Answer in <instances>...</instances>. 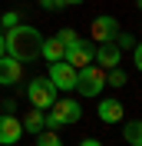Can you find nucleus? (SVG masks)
<instances>
[{"mask_svg": "<svg viewBox=\"0 0 142 146\" xmlns=\"http://www.w3.org/2000/svg\"><path fill=\"white\" fill-rule=\"evenodd\" d=\"M56 86L50 83V76H36V80H30L27 83V100H30V106H36V110H50L60 96H56Z\"/></svg>", "mask_w": 142, "mask_h": 146, "instance_id": "obj_4", "label": "nucleus"}, {"mask_svg": "<svg viewBox=\"0 0 142 146\" xmlns=\"http://www.w3.org/2000/svg\"><path fill=\"white\" fill-rule=\"evenodd\" d=\"M96 113H99V119H103L106 126H112V123H122L126 106H122V100H116V96H106V100H99Z\"/></svg>", "mask_w": 142, "mask_h": 146, "instance_id": "obj_10", "label": "nucleus"}, {"mask_svg": "<svg viewBox=\"0 0 142 146\" xmlns=\"http://www.w3.org/2000/svg\"><path fill=\"white\" fill-rule=\"evenodd\" d=\"M116 46H119V50H132L135 40H132L129 33H122V30H119V33H116Z\"/></svg>", "mask_w": 142, "mask_h": 146, "instance_id": "obj_18", "label": "nucleus"}, {"mask_svg": "<svg viewBox=\"0 0 142 146\" xmlns=\"http://www.w3.org/2000/svg\"><path fill=\"white\" fill-rule=\"evenodd\" d=\"M40 56H43L46 63H56V60L66 56V43H63L60 36H46L43 43H40Z\"/></svg>", "mask_w": 142, "mask_h": 146, "instance_id": "obj_12", "label": "nucleus"}, {"mask_svg": "<svg viewBox=\"0 0 142 146\" xmlns=\"http://www.w3.org/2000/svg\"><path fill=\"white\" fill-rule=\"evenodd\" d=\"M80 3H83V0H60V7H63V10H66V7H80Z\"/></svg>", "mask_w": 142, "mask_h": 146, "instance_id": "obj_22", "label": "nucleus"}, {"mask_svg": "<svg viewBox=\"0 0 142 146\" xmlns=\"http://www.w3.org/2000/svg\"><path fill=\"white\" fill-rule=\"evenodd\" d=\"M50 83H53L56 90H76V70H73L66 60H56V63H50Z\"/></svg>", "mask_w": 142, "mask_h": 146, "instance_id": "obj_7", "label": "nucleus"}, {"mask_svg": "<svg viewBox=\"0 0 142 146\" xmlns=\"http://www.w3.org/2000/svg\"><path fill=\"white\" fill-rule=\"evenodd\" d=\"M83 116V106L76 100H56L53 106H50V113H43V126L46 129H63V126H73V123H80Z\"/></svg>", "mask_w": 142, "mask_h": 146, "instance_id": "obj_2", "label": "nucleus"}, {"mask_svg": "<svg viewBox=\"0 0 142 146\" xmlns=\"http://www.w3.org/2000/svg\"><path fill=\"white\" fill-rule=\"evenodd\" d=\"M135 3H139V10H142V0H135Z\"/></svg>", "mask_w": 142, "mask_h": 146, "instance_id": "obj_25", "label": "nucleus"}, {"mask_svg": "<svg viewBox=\"0 0 142 146\" xmlns=\"http://www.w3.org/2000/svg\"><path fill=\"white\" fill-rule=\"evenodd\" d=\"M43 113H46V110H36V106L30 110L27 116L20 119V123H23V133H33V136H36V133L43 129Z\"/></svg>", "mask_w": 142, "mask_h": 146, "instance_id": "obj_14", "label": "nucleus"}, {"mask_svg": "<svg viewBox=\"0 0 142 146\" xmlns=\"http://www.w3.org/2000/svg\"><path fill=\"white\" fill-rule=\"evenodd\" d=\"M93 56H96V43L93 40H76V43L66 46V63L73 66V70H80V66H89L93 63Z\"/></svg>", "mask_w": 142, "mask_h": 146, "instance_id": "obj_5", "label": "nucleus"}, {"mask_svg": "<svg viewBox=\"0 0 142 146\" xmlns=\"http://www.w3.org/2000/svg\"><path fill=\"white\" fill-rule=\"evenodd\" d=\"M36 146H63V139H60V133H56V129H40V133H36Z\"/></svg>", "mask_w": 142, "mask_h": 146, "instance_id": "obj_15", "label": "nucleus"}, {"mask_svg": "<svg viewBox=\"0 0 142 146\" xmlns=\"http://www.w3.org/2000/svg\"><path fill=\"white\" fill-rule=\"evenodd\" d=\"M122 139L129 146H142V119H129V123H122Z\"/></svg>", "mask_w": 142, "mask_h": 146, "instance_id": "obj_13", "label": "nucleus"}, {"mask_svg": "<svg viewBox=\"0 0 142 146\" xmlns=\"http://www.w3.org/2000/svg\"><path fill=\"white\" fill-rule=\"evenodd\" d=\"M3 53H7V50H3V33H0V56H3Z\"/></svg>", "mask_w": 142, "mask_h": 146, "instance_id": "obj_24", "label": "nucleus"}, {"mask_svg": "<svg viewBox=\"0 0 142 146\" xmlns=\"http://www.w3.org/2000/svg\"><path fill=\"white\" fill-rule=\"evenodd\" d=\"M122 83H126V73L119 70V66L106 70V86H122Z\"/></svg>", "mask_w": 142, "mask_h": 146, "instance_id": "obj_16", "label": "nucleus"}, {"mask_svg": "<svg viewBox=\"0 0 142 146\" xmlns=\"http://www.w3.org/2000/svg\"><path fill=\"white\" fill-rule=\"evenodd\" d=\"M119 60H122V50L116 46V40L96 43V56H93V63H96V66H103V70H112V66H119Z\"/></svg>", "mask_w": 142, "mask_h": 146, "instance_id": "obj_9", "label": "nucleus"}, {"mask_svg": "<svg viewBox=\"0 0 142 146\" xmlns=\"http://www.w3.org/2000/svg\"><path fill=\"white\" fill-rule=\"evenodd\" d=\"M17 23H20V13H17V10H10V13H3V17H0V27H3V30L17 27Z\"/></svg>", "mask_w": 142, "mask_h": 146, "instance_id": "obj_17", "label": "nucleus"}, {"mask_svg": "<svg viewBox=\"0 0 142 146\" xmlns=\"http://www.w3.org/2000/svg\"><path fill=\"white\" fill-rule=\"evenodd\" d=\"M56 36H60V40H63V43H66V46H70V43H76V40H80V36H76V30H73V27H63V30H60V33H56Z\"/></svg>", "mask_w": 142, "mask_h": 146, "instance_id": "obj_19", "label": "nucleus"}, {"mask_svg": "<svg viewBox=\"0 0 142 146\" xmlns=\"http://www.w3.org/2000/svg\"><path fill=\"white\" fill-rule=\"evenodd\" d=\"M23 139V123L13 113H0V146H13Z\"/></svg>", "mask_w": 142, "mask_h": 146, "instance_id": "obj_8", "label": "nucleus"}, {"mask_svg": "<svg viewBox=\"0 0 142 146\" xmlns=\"http://www.w3.org/2000/svg\"><path fill=\"white\" fill-rule=\"evenodd\" d=\"M40 43H43V33L36 27H30V23H17V27H10L7 33H3V50H7V56H13V60H36L40 56Z\"/></svg>", "mask_w": 142, "mask_h": 146, "instance_id": "obj_1", "label": "nucleus"}, {"mask_svg": "<svg viewBox=\"0 0 142 146\" xmlns=\"http://www.w3.org/2000/svg\"><path fill=\"white\" fill-rule=\"evenodd\" d=\"M132 60H135V70L142 73V40H139V43L132 46Z\"/></svg>", "mask_w": 142, "mask_h": 146, "instance_id": "obj_20", "label": "nucleus"}, {"mask_svg": "<svg viewBox=\"0 0 142 146\" xmlns=\"http://www.w3.org/2000/svg\"><path fill=\"white\" fill-rule=\"evenodd\" d=\"M23 80V63L13 60V56H0V86H17Z\"/></svg>", "mask_w": 142, "mask_h": 146, "instance_id": "obj_11", "label": "nucleus"}, {"mask_svg": "<svg viewBox=\"0 0 142 146\" xmlns=\"http://www.w3.org/2000/svg\"><path fill=\"white\" fill-rule=\"evenodd\" d=\"M40 7H43V10H63L60 0H40Z\"/></svg>", "mask_w": 142, "mask_h": 146, "instance_id": "obj_21", "label": "nucleus"}, {"mask_svg": "<svg viewBox=\"0 0 142 146\" xmlns=\"http://www.w3.org/2000/svg\"><path fill=\"white\" fill-rule=\"evenodd\" d=\"M80 146H103V143H99V139H93V136H89V139H80Z\"/></svg>", "mask_w": 142, "mask_h": 146, "instance_id": "obj_23", "label": "nucleus"}, {"mask_svg": "<svg viewBox=\"0 0 142 146\" xmlns=\"http://www.w3.org/2000/svg\"><path fill=\"white\" fill-rule=\"evenodd\" d=\"M76 90H80V96H103V90H106V70L96 66V63L80 66L76 70Z\"/></svg>", "mask_w": 142, "mask_h": 146, "instance_id": "obj_3", "label": "nucleus"}, {"mask_svg": "<svg viewBox=\"0 0 142 146\" xmlns=\"http://www.w3.org/2000/svg\"><path fill=\"white\" fill-rule=\"evenodd\" d=\"M89 33H93V43H106V40H116V33H119V20H116L112 13H99V17L93 20Z\"/></svg>", "mask_w": 142, "mask_h": 146, "instance_id": "obj_6", "label": "nucleus"}]
</instances>
